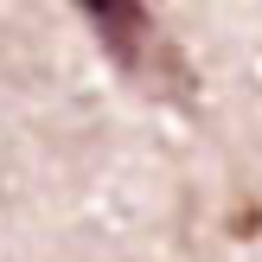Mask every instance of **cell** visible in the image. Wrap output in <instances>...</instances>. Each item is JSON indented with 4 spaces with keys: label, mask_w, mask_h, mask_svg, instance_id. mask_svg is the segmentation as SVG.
Masks as SVG:
<instances>
[{
    "label": "cell",
    "mask_w": 262,
    "mask_h": 262,
    "mask_svg": "<svg viewBox=\"0 0 262 262\" xmlns=\"http://www.w3.org/2000/svg\"><path fill=\"white\" fill-rule=\"evenodd\" d=\"M77 13L90 19V32L102 38V51L115 58V71L128 83L154 90V96H173V102H192L199 77L179 58V45L166 38V26L154 19L147 0H77Z\"/></svg>",
    "instance_id": "cell-1"
}]
</instances>
